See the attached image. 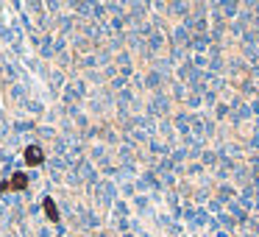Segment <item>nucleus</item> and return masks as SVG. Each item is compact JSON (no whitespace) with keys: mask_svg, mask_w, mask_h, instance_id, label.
Wrapping results in <instances>:
<instances>
[{"mask_svg":"<svg viewBox=\"0 0 259 237\" xmlns=\"http://www.w3.org/2000/svg\"><path fill=\"white\" fill-rule=\"evenodd\" d=\"M23 159H25V165H31V168H36V165H42L45 162V151L39 145H28L23 151Z\"/></svg>","mask_w":259,"mask_h":237,"instance_id":"obj_2","label":"nucleus"},{"mask_svg":"<svg viewBox=\"0 0 259 237\" xmlns=\"http://www.w3.org/2000/svg\"><path fill=\"white\" fill-rule=\"evenodd\" d=\"M25 184H28V176H25V173H14L9 182L0 184V193H14V190H25Z\"/></svg>","mask_w":259,"mask_h":237,"instance_id":"obj_1","label":"nucleus"},{"mask_svg":"<svg viewBox=\"0 0 259 237\" xmlns=\"http://www.w3.org/2000/svg\"><path fill=\"white\" fill-rule=\"evenodd\" d=\"M42 209L48 212V220H50V223H59V209H56V201L50 198V195H45V201H42Z\"/></svg>","mask_w":259,"mask_h":237,"instance_id":"obj_3","label":"nucleus"}]
</instances>
